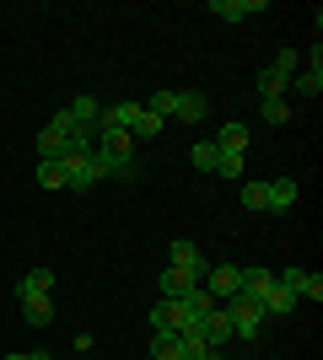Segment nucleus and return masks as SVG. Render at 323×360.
I'll list each match as a JSON object with an SVG mask.
<instances>
[{
  "mask_svg": "<svg viewBox=\"0 0 323 360\" xmlns=\"http://www.w3.org/2000/svg\"><path fill=\"white\" fill-rule=\"evenodd\" d=\"M70 129H76V124L65 119V108H60V113L38 129V162H60V156H70Z\"/></svg>",
  "mask_w": 323,
  "mask_h": 360,
  "instance_id": "obj_1",
  "label": "nucleus"
},
{
  "mask_svg": "<svg viewBox=\"0 0 323 360\" xmlns=\"http://www.w3.org/2000/svg\"><path fill=\"white\" fill-rule=\"evenodd\" d=\"M221 307H227V317H232V339H259L264 307H253L248 296H232V301H221Z\"/></svg>",
  "mask_w": 323,
  "mask_h": 360,
  "instance_id": "obj_2",
  "label": "nucleus"
},
{
  "mask_svg": "<svg viewBox=\"0 0 323 360\" xmlns=\"http://www.w3.org/2000/svg\"><path fill=\"white\" fill-rule=\"evenodd\" d=\"M60 167H65V188H76V194H87V188L103 183V172H97V150H92V156L70 150V156H60Z\"/></svg>",
  "mask_w": 323,
  "mask_h": 360,
  "instance_id": "obj_3",
  "label": "nucleus"
},
{
  "mask_svg": "<svg viewBox=\"0 0 323 360\" xmlns=\"http://www.w3.org/2000/svg\"><path fill=\"white\" fill-rule=\"evenodd\" d=\"M205 290H210L215 301H232L237 290H243V269L237 264H215V269H205V280H200Z\"/></svg>",
  "mask_w": 323,
  "mask_h": 360,
  "instance_id": "obj_4",
  "label": "nucleus"
},
{
  "mask_svg": "<svg viewBox=\"0 0 323 360\" xmlns=\"http://www.w3.org/2000/svg\"><path fill=\"white\" fill-rule=\"evenodd\" d=\"M275 280H280V290H291L296 301H318L323 296V280L312 269H280Z\"/></svg>",
  "mask_w": 323,
  "mask_h": 360,
  "instance_id": "obj_5",
  "label": "nucleus"
},
{
  "mask_svg": "<svg viewBox=\"0 0 323 360\" xmlns=\"http://www.w3.org/2000/svg\"><path fill=\"white\" fill-rule=\"evenodd\" d=\"M200 339H205V349H227V339H232V317H227V307H221V301H215L210 312H205Z\"/></svg>",
  "mask_w": 323,
  "mask_h": 360,
  "instance_id": "obj_6",
  "label": "nucleus"
},
{
  "mask_svg": "<svg viewBox=\"0 0 323 360\" xmlns=\"http://www.w3.org/2000/svg\"><path fill=\"white\" fill-rule=\"evenodd\" d=\"M140 113H146V103H103V129H124V135H135Z\"/></svg>",
  "mask_w": 323,
  "mask_h": 360,
  "instance_id": "obj_7",
  "label": "nucleus"
},
{
  "mask_svg": "<svg viewBox=\"0 0 323 360\" xmlns=\"http://www.w3.org/2000/svg\"><path fill=\"white\" fill-rule=\"evenodd\" d=\"M296 178H275L270 188H264V215H286V210H296Z\"/></svg>",
  "mask_w": 323,
  "mask_h": 360,
  "instance_id": "obj_8",
  "label": "nucleus"
},
{
  "mask_svg": "<svg viewBox=\"0 0 323 360\" xmlns=\"http://www.w3.org/2000/svg\"><path fill=\"white\" fill-rule=\"evenodd\" d=\"M167 264H172V269H189V274H200V280H205V269H210V264H205V253H200V248H194L189 237H178V242L167 248Z\"/></svg>",
  "mask_w": 323,
  "mask_h": 360,
  "instance_id": "obj_9",
  "label": "nucleus"
},
{
  "mask_svg": "<svg viewBox=\"0 0 323 360\" xmlns=\"http://www.w3.org/2000/svg\"><path fill=\"white\" fill-rule=\"evenodd\" d=\"M65 119L81 124V129H97V119H103V103H97V97H70V103H65Z\"/></svg>",
  "mask_w": 323,
  "mask_h": 360,
  "instance_id": "obj_10",
  "label": "nucleus"
},
{
  "mask_svg": "<svg viewBox=\"0 0 323 360\" xmlns=\"http://www.w3.org/2000/svg\"><path fill=\"white\" fill-rule=\"evenodd\" d=\"M200 285V274H189V269H162V301H178V296H189V290Z\"/></svg>",
  "mask_w": 323,
  "mask_h": 360,
  "instance_id": "obj_11",
  "label": "nucleus"
},
{
  "mask_svg": "<svg viewBox=\"0 0 323 360\" xmlns=\"http://www.w3.org/2000/svg\"><path fill=\"white\" fill-rule=\"evenodd\" d=\"M205 113H210V97H205V91H178V108H172V119L200 124Z\"/></svg>",
  "mask_w": 323,
  "mask_h": 360,
  "instance_id": "obj_12",
  "label": "nucleus"
},
{
  "mask_svg": "<svg viewBox=\"0 0 323 360\" xmlns=\"http://www.w3.org/2000/svg\"><path fill=\"white\" fill-rule=\"evenodd\" d=\"M264 0H210V16H221V22H243V16H259Z\"/></svg>",
  "mask_w": 323,
  "mask_h": 360,
  "instance_id": "obj_13",
  "label": "nucleus"
},
{
  "mask_svg": "<svg viewBox=\"0 0 323 360\" xmlns=\"http://www.w3.org/2000/svg\"><path fill=\"white\" fill-rule=\"evenodd\" d=\"M97 172H103V178H119V183H135L140 178V167L129 162V156H103V150H97Z\"/></svg>",
  "mask_w": 323,
  "mask_h": 360,
  "instance_id": "obj_14",
  "label": "nucleus"
},
{
  "mask_svg": "<svg viewBox=\"0 0 323 360\" xmlns=\"http://www.w3.org/2000/svg\"><path fill=\"white\" fill-rule=\"evenodd\" d=\"M16 296H54V269H27L22 274V285H16Z\"/></svg>",
  "mask_w": 323,
  "mask_h": 360,
  "instance_id": "obj_15",
  "label": "nucleus"
},
{
  "mask_svg": "<svg viewBox=\"0 0 323 360\" xmlns=\"http://www.w3.org/2000/svg\"><path fill=\"white\" fill-rule=\"evenodd\" d=\"M97 150H103V156H129V150H135V135H124V129H103V124H97Z\"/></svg>",
  "mask_w": 323,
  "mask_h": 360,
  "instance_id": "obj_16",
  "label": "nucleus"
},
{
  "mask_svg": "<svg viewBox=\"0 0 323 360\" xmlns=\"http://www.w3.org/2000/svg\"><path fill=\"white\" fill-rule=\"evenodd\" d=\"M215 172H221L227 183H243V178H248V162H243V150H221V146H215Z\"/></svg>",
  "mask_w": 323,
  "mask_h": 360,
  "instance_id": "obj_17",
  "label": "nucleus"
},
{
  "mask_svg": "<svg viewBox=\"0 0 323 360\" xmlns=\"http://www.w3.org/2000/svg\"><path fill=\"white\" fill-rule=\"evenodd\" d=\"M286 91H291V75H280V70L259 75V103H286Z\"/></svg>",
  "mask_w": 323,
  "mask_h": 360,
  "instance_id": "obj_18",
  "label": "nucleus"
},
{
  "mask_svg": "<svg viewBox=\"0 0 323 360\" xmlns=\"http://www.w3.org/2000/svg\"><path fill=\"white\" fill-rule=\"evenodd\" d=\"M248 135H253V129H248L243 119H227V124H221V135H215V146H221V150H248Z\"/></svg>",
  "mask_w": 323,
  "mask_h": 360,
  "instance_id": "obj_19",
  "label": "nucleus"
},
{
  "mask_svg": "<svg viewBox=\"0 0 323 360\" xmlns=\"http://www.w3.org/2000/svg\"><path fill=\"white\" fill-rule=\"evenodd\" d=\"M296 307H302V301H296L291 290H280V280H275V290L264 296V317H291Z\"/></svg>",
  "mask_w": 323,
  "mask_h": 360,
  "instance_id": "obj_20",
  "label": "nucleus"
},
{
  "mask_svg": "<svg viewBox=\"0 0 323 360\" xmlns=\"http://www.w3.org/2000/svg\"><path fill=\"white\" fill-rule=\"evenodd\" d=\"M291 91H296V97H323V65L296 70V75H291Z\"/></svg>",
  "mask_w": 323,
  "mask_h": 360,
  "instance_id": "obj_21",
  "label": "nucleus"
},
{
  "mask_svg": "<svg viewBox=\"0 0 323 360\" xmlns=\"http://www.w3.org/2000/svg\"><path fill=\"white\" fill-rule=\"evenodd\" d=\"M22 312H27L32 328H44V323H54V296H27V301H22Z\"/></svg>",
  "mask_w": 323,
  "mask_h": 360,
  "instance_id": "obj_22",
  "label": "nucleus"
},
{
  "mask_svg": "<svg viewBox=\"0 0 323 360\" xmlns=\"http://www.w3.org/2000/svg\"><path fill=\"white\" fill-rule=\"evenodd\" d=\"M151 355L156 360H178V333H172V328H156L151 333Z\"/></svg>",
  "mask_w": 323,
  "mask_h": 360,
  "instance_id": "obj_23",
  "label": "nucleus"
},
{
  "mask_svg": "<svg viewBox=\"0 0 323 360\" xmlns=\"http://www.w3.org/2000/svg\"><path fill=\"white\" fill-rule=\"evenodd\" d=\"M189 162H194V172H215V140H200V146H189Z\"/></svg>",
  "mask_w": 323,
  "mask_h": 360,
  "instance_id": "obj_24",
  "label": "nucleus"
},
{
  "mask_svg": "<svg viewBox=\"0 0 323 360\" xmlns=\"http://www.w3.org/2000/svg\"><path fill=\"white\" fill-rule=\"evenodd\" d=\"M264 188H270V183H259V178H243V210L264 215Z\"/></svg>",
  "mask_w": 323,
  "mask_h": 360,
  "instance_id": "obj_25",
  "label": "nucleus"
},
{
  "mask_svg": "<svg viewBox=\"0 0 323 360\" xmlns=\"http://www.w3.org/2000/svg\"><path fill=\"white\" fill-rule=\"evenodd\" d=\"M38 188H65V167L60 162H38Z\"/></svg>",
  "mask_w": 323,
  "mask_h": 360,
  "instance_id": "obj_26",
  "label": "nucleus"
},
{
  "mask_svg": "<svg viewBox=\"0 0 323 360\" xmlns=\"http://www.w3.org/2000/svg\"><path fill=\"white\" fill-rule=\"evenodd\" d=\"M172 108H178V91H156L151 103H146V113H156V119H172Z\"/></svg>",
  "mask_w": 323,
  "mask_h": 360,
  "instance_id": "obj_27",
  "label": "nucleus"
},
{
  "mask_svg": "<svg viewBox=\"0 0 323 360\" xmlns=\"http://www.w3.org/2000/svg\"><path fill=\"white\" fill-rule=\"evenodd\" d=\"M259 113H264V124H291V103H259Z\"/></svg>",
  "mask_w": 323,
  "mask_h": 360,
  "instance_id": "obj_28",
  "label": "nucleus"
},
{
  "mask_svg": "<svg viewBox=\"0 0 323 360\" xmlns=\"http://www.w3.org/2000/svg\"><path fill=\"white\" fill-rule=\"evenodd\" d=\"M270 70H280V75H296V70H302V54H296V49H280Z\"/></svg>",
  "mask_w": 323,
  "mask_h": 360,
  "instance_id": "obj_29",
  "label": "nucleus"
},
{
  "mask_svg": "<svg viewBox=\"0 0 323 360\" xmlns=\"http://www.w3.org/2000/svg\"><path fill=\"white\" fill-rule=\"evenodd\" d=\"M162 124H167V119H156V113H140V124H135V146H140V140H151V135H162Z\"/></svg>",
  "mask_w": 323,
  "mask_h": 360,
  "instance_id": "obj_30",
  "label": "nucleus"
},
{
  "mask_svg": "<svg viewBox=\"0 0 323 360\" xmlns=\"http://www.w3.org/2000/svg\"><path fill=\"white\" fill-rule=\"evenodd\" d=\"M27 360H54V355H49V349H32V355Z\"/></svg>",
  "mask_w": 323,
  "mask_h": 360,
  "instance_id": "obj_31",
  "label": "nucleus"
},
{
  "mask_svg": "<svg viewBox=\"0 0 323 360\" xmlns=\"http://www.w3.org/2000/svg\"><path fill=\"white\" fill-rule=\"evenodd\" d=\"M205 360H221V349H210V355H205Z\"/></svg>",
  "mask_w": 323,
  "mask_h": 360,
  "instance_id": "obj_32",
  "label": "nucleus"
},
{
  "mask_svg": "<svg viewBox=\"0 0 323 360\" xmlns=\"http://www.w3.org/2000/svg\"><path fill=\"white\" fill-rule=\"evenodd\" d=\"M6 360H27V355H6Z\"/></svg>",
  "mask_w": 323,
  "mask_h": 360,
  "instance_id": "obj_33",
  "label": "nucleus"
},
{
  "mask_svg": "<svg viewBox=\"0 0 323 360\" xmlns=\"http://www.w3.org/2000/svg\"><path fill=\"white\" fill-rule=\"evenodd\" d=\"M81 360H92V355H81Z\"/></svg>",
  "mask_w": 323,
  "mask_h": 360,
  "instance_id": "obj_34",
  "label": "nucleus"
}]
</instances>
